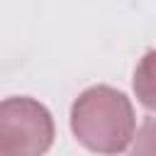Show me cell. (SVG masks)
<instances>
[{
	"mask_svg": "<svg viewBox=\"0 0 156 156\" xmlns=\"http://www.w3.org/2000/svg\"><path fill=\"white\" fill-rule=\"evenodd\" d=\"M134 93L146 110L156 112V51L144 54L139 61L134 71Z\"/></svg>",
	"mask_w": 156,
	"mask_h": 156,
	"instance_id": "obj_3",
	"label": "cell"
},
{
	"mask_svg": "<svg viewBox=\"0 0 156 156\" xmlns=\"http://www.w3.org/2000/svg\"><path fill=\"white\" fill-rule=\"evenodd\" d=\"M129 156H156V117H146L141 122Z\"/></svg>",
	"mask_w": 156,
	"mask_h": 156,
	"instance_id": "obj_4",
	"label": "cell"
},
{
	"mask_svg": "<svg viewBox=\"0 0 156 156\" xmlns=\"http://www.w3.org/2000/svg\"><path fill=\"white\" fill-rule=\"evenodd\" d=\"M54 144L51 112L32 98L0 102V156H44Z\"/></svg>",
	"mask_w": 156,
	"mask_h": 156,
	"instance_id": "obj_2",
	"label": "cell"
},
{
	"mask_svg": "<svg viewBox=\"0 0 156 156\" xmlns=\"http://www.w3.org/2000/svg\"><path fill=\"white\" fill-rule=\"evenodd\" d=\"M134 107L129 98L110 85H93L71 107V129L76 139L105 156H115L134 139Z\"/></svg>",
	"mask_w": 156,
	"mask_h": 156,
	"instance_id": "obj_1",
	"label": "cell"
}]
</instances>
